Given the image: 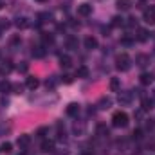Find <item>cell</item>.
Here are the masks:
<instances>
[{"label": "cell", "mask_w": 155, "mask_h": 155, "mask_svg": "<svg viewBox=\"0 0 155 155\" xmlns=\"http://www.w3.org/2000/svg\"><path fill=\"white\" fill-rule=\"evenodd\" d=\"M130 65H132V60H130V56H128V54H124V52H123V54H119V56L116 58V67L119 69V71H123V72H124V71H128V69H130Z\"/></svg>", "instance_id": "obj_2"}, {"label": "cell", "mask_w": 155, "mask_h": 155, "mask_svg": "<svg viewBox=\"0 0 155 155\" xmlns=\"http://www.w3.org/2000/svg\"><path fill=\"white\" fill-rule=\"evenodd\" d=\"M110 90H112V92H117V90H119V79H117V78H112V79H110Z\"/></svg>", "instance_id": "obj_22"}, {"label": "cell", "mask_w": 155, "mask_h": 155, "mask_svg": "<svg viewBox=\"0 0 155 155\" xmlns=\"http://www.w3.org/2000/svg\"><path fill=\"white\" fill-rule=\"evenodd\" d=\"M137 61H139V65H146V63H144V61H146V56H143V54L137 56Z\"/></svg>", "instance_id": "obj_30"}, {"label": "cell", "mask_w": 155, "mask_h": 155, "mask_svg": "<svg viewBox=\"0 0 155 155\" xmlns=\"http://www.w3.org/2000/svg\"><path fill=\"white\" fill-rule=\"evenodd\" d=\"M121 43H123V45H132V43H134V40L126 36V38H123V40H121Z\"/></svg>", "instance_id": "obj_29"}, {"label": "cell", "mask_w": 155, "mask_h": 155, "mask_svg": "<svg viewBox=\"0 0 155 155\" xmlns=\"http://www.w3.org/2000/svg\"><path fill=\"white\" fill-rule=\"evenodd\" d=\"M67 114L71 117H76L78 114H79V105H78V103H71V105L67 107Z\"/></svg>", "instance_id": "obj_8"}, {"label": "cell", "mask_w": 155, "mask_h": 155, "mask_svg": "<svg viewBox=\"0 0 155 155\" xmlns=\"http://www.w3.org/2000/svg\"><path fill=\"white\" fill-rule=\"evenodd\" d=\"M112 124L116 126V128H124V126H128V114L126 112H114V116H112Z\"/></svg>", "instance_id": "obj_1"}, {"label": "cell", "mask_w": 155, "mask_h": 155, "mask_svg": "<svg viewBox=\"0 0 155 155\" xmlns=\"http://www.w3.org/2000/svg\"><path fill=\"white\" fill-rule=\"evenodd\" d=\"M38 2H45V0H38Z\"/></svg>", "instance_id": "obj_35"}, {"label": "cell", "mask_w": 155, "mask_h": 155, "mask_svg": "<svg viewBox=\"0 0 155 155\" xmlns=\"http://www.w3.org/2000/svg\"><path fill=\"white\" fill-rule=\"evenodd\" d=\"M11 88H13V85H11L9 81H2V83H0V92H9Z\"/></svg>", "instance_id": "obj_21"}, {"label": "cell", "mask_w": 155, "mask_h": 155, "mask_svg": "<svg viewBox=\"0 0 155 155\" xmlns=\"http://www.w3.org/2000/svg\"><path fill=\"white\" fill-rule=\"evenodd\" d=\"M110 105H112L110 97H101L99 99V108H110Z\"/></svg>", "instance_id": "obj_17"}, {"label": "cell", "mask_w": 155, "mask_h": 155, "mask_svg": "<svg viewBox=\"0 0 155 155\" xmlns=\"http://www.w3.org/2000/svg\"><path fill=\"white\" fill-rule=\"evenodd\" d=\"M78 15H79V16H90V15H92V5H90V4H81V5H78Z\"/></svg>", "instance_id": "obj_3"}, {"label": "cell", "mask_w": 155, "mask_h": 155, "mask_svg": "<svg viewBox=\"0 0 155 155\" xmlns=\"http://www.w3.org/2000/svg\"><path fill=\"white\" fill-rule=\"evenodd\" d=\"M67 45H69V49H76V47H78L76 38H74V36H71V38L67 40Z\"/></svg>", "instance_id": "obj_23"}, {"label": "cell", "mask_w": 155, "mask_h": 155, "mask_svg": "<svg viewBox=\"0 0 155 155\" xmlns=\"http://www.w3.org/2000/svg\"><path fill=\"white\" fill-rule=\"evenodd\" d=\"M152 81H153V74H150V72L141 74V83H143V85H150Z\"/></svg>", "instance_id": "obj_14"}, {"label": "cell", "mask_w": 155, "mask_h": 155, "mask_svg": "<svg viewBox=\"0 0 155 155\" xmlns=\"http://www.w3.org/2000/svg\"><path fill=\"white\" fill-rule=\"evenodd\" d=\"M47 132H49V130H47L45 126H41V128H38V132H36V135H38V137H45V134H47Z\"/></svg>", "instance_id": "obj_26"}, {"label": "cell", "mask_w": 155, "mask_h": 155, "mask_svg": "<svg viewBox=\"0 0 155 155\" xmlns=\"http://www.w3.org/2000/svg\"><path fill=\"white\" fill-rule=\"evenodd\" d=\"M33 56L35 58H43L45 56V47H41V45L40 47H35L33 49Z\"/></svg>", "instance_id": "obj_15"}, {"label": "cell", "mask_w": 155, "mask_h": 155, "mask_svg": "<svg viewBox=\"0 0 155 155\" xmlns=\"http://www.w3.org/2000/svg\"><path fill=\"white\" fill-rule=\"evenodd\" d=\"M60 65H61V69H71V65H72L71 56H61L60 58Z\"/></svg>", "instance_id": "obj_10"}, {"label": "cell", "mask_w": 155, "mask_h": 155, "mask_svg": "<svg viewBox=\"0 0 155 155\" xmlns=\"http://www.w3.org/2000/svg\"><path fill=\"white\" fill-rule=\"evenodd\" d=\"M0 150H2V152H5V153H9V152H11V143H4Z\"/></svg>", "instance_id": "obj_27"}, {"label": "cell", "mask_w": 155, "mask_h": 155, "mask_svg": "<svg viewBox=\"0 0 155 155\" xmlns=\"http://www.w3.org/2000/svg\"><path fill=\"white\" fill-rule=\"evenodd\" d=\"M41 40H43V43H45V45H49V43H52V36H51V35H43V36H41Z\"/></svg>", "instance_id": "obj_25"}, {"label": "cell", "mask_w": 155, "mask_h": 155, "mask_svg": "<svg viewBox=\"0 0 155 155\" xmlns=\"http://www.w3.org/2000/svg\"><path fill=\"white\" fill-rule=\"evenodd\" d=\"M117 7L121 11H128L132 7V0H117Z\"/></svg>", "instance_id": "obj_13"}, {"label": "cell", "mask_w": 155, "mask_h": 155, "mask_svg": "<svg viewBox=\"0 0 155 155\" xmlns=\"http://www.w3.org/2000/svg\"><path fill=\"white\" fill-rule=\"evenodd\" d=\"M16 144H18L20 148H27V146L31 144V135H27V134L20 135V137H18V141H16Z\"/></svg>", "instance_id": "obj_5"}, {"label": "cell", "mask_w": 155, "mask_h": 155, "mask_svg": "<svg viewBox=\"0 0 155 155\" xmlns=\"http://www.w3.org/2000/svg\"><path fill=\"white\" fill-rule=\"evenodd\" d=\"M25 85H27V88H31V90H35V88H38L40 81H38V78H33V76H29V78H27V81H25Z\"/></svg>", "instance_id": "obj_9"}, {"label": "cell", "mask_w": 155, "mask_h": 155, "mask_svg": "<svg viewBox=\"0 0 155 155\" xmlns=\"http://www.w3.org/2000/svg\"><path fill=\"white\" fill-rule=\"evenodd\" d=\"M15 25L18 27V29H27L31 24H29V18H25V16H22V18H16V22H15Z\"/></svg>", "instance_id": "obj_7"}, {"label": "cell", "mask_w": 155, "mask_h": 155, "mask_svg": "<svg viewBox=\"0 0 155 155\" xmlns=\"http://www.w3.org/2000/svg\"><path fill=\"white\" fill-rule=\"evenodd\" d=\"M76 76L78 78H88V69L83 65V67H78L76 69Z\"/></svg>", "instance_id": "obj_16"}, {"label": "cell", "mask_w": 155, "mask_h": 155, "mask_svg": "<svg viewBox=\"0 0 155 155\" xmlns=\"http://www.w3.org/2000/svg\"><path fill=\"white\" fill-rule=\"evenodd\" d=\"M52 150H54V143H52V141H43V143H41V152L51 153Z\"/></svg>", "instance_id": "obj_12"}, {"label": "cell", "mask_w": 155, "mask_h": 155, "mask_svg": "<svg viewBox=\"0 0 155 155\" xmlns=\"http://www.w3.org/2000/svg\"><path fill=\"white\" fill-rule=\"evenodd\" d=\"M134 137H135V139H141V137H143V132H141V130H135V132H134Z\"/></svg>", "instance_id": "obj_31"}, {"label": "cell", "mask_w": 155, "mask_h": 155, "mask_svg": "<svg viewBox=\"0 0 155 155\" xmlns=\"http://www.w3.org/2000/svg\"><path fill=\"white\" fill-rule=\"evenodd\" d=\"M61 79H63V83H72V78H71V76H67V74H65V76L61 78Z\"/></svg>", "instance_id": "obj_32"}, {"label": "cell", "mask_w": 155, "mask_h": 155, "mask_svg": "<svg viewBox=\"0 0 155 155\" xmlns=\"http://www.w3.org/2000/svg\"><path fill=\"white\" fill-rule=\"evenodd\" d=\"M130 101H132V92H123V94H119V103L128 105Z\"/></svg>", "instance_id": "obj_11"}, {"label": "cell", "mask_w": 155, "mask_h": 155, "mask_svg": "<svg viewBox=\"0 0 155 155\" xmlns=\"http://www.w3.org/2000/svg\"><path fill=\"white\" fill-rule=\"evenodd\" d=\"M123 25H124V18H121V16L112 18V27H123Z\"/></svg>", "instance_id": "obj_18"}, {"label": "cell", "mask_w": 155, "mask_h": 155, "mask_svg": "<svg viewBox=\"0 0 155 155\" xmlns=\"http://www.w3.org/2000/svg\"><path fill=\"white\" fill-rule=\"evenodd\" d=\"M2 5H4V0H0V9H2Z\"/></svg>", "instance_id": "obj_34"}, {"label": "cell", "mask_w": 155, "mask_h": 155, "mask_svg": "<svg viewBox=\"0 0 155 155\" xmlns=\"http://www.w3.org/2000/svg\"><path fill=\"white\" fill-rule=\"evenodd\" d=\"M144 22H148V24H155V5L152 7H148L146 11H144Z\"/></svg>", "instance_id": "obj_4"}, {"label": "cell", "mask_w": 155, "mask_h": 155, "mask_svg": "<svg viewBox=\"0 0 155 155\" xmlns=\"http://www.w3.org/2000/svg\"><path fill=\"white\" fill-rule=\"evenodd\" d=\"M11 43H13V45L20 43V36H13V38H11Z\"/></svg>", "instance_id": "obj_33"}, {"label": "cell", "mask_w": 155, "mask_h": 155, "mask_svg": "<svg viewBox=\"0 0 155 155\" xmlns=\"http://www.w3.org/2000/svg\"><path fill=\"white\" fill-rule=\"evenodd\" d=\"M137 40H139V41H146V40H148V31H146V29H139V31H137Z\"/></svg>", "instance_id": "obj_19"}, {"label": "cell", "mask_w": 155, "mask_h": 155, "mask_svg": "<svg viewBox=\"0 0 155 155\" xmlns=\"http://www.w3.org/2000/svg\"><path fill=\"white\" fill-rule=\"evenodd\" d=\"M97 132H99L101 135H108V128H107L105 124H99V126H97Z\"/></svg>", "instance_id": "obj_24"}, {"label": "cell", "mask_w": 155, "mask_h": 155, "mask_svg": "<svg viewBox=\"0 0 155 155\" xmlns=\"http://www.w3.org/2000/svg\"><path fill=\"white\" fill-rule=\"evenodd\" d=\"M96 47H97V40H96V36H87V38H85V49L92 51V49H96Z\"/></svg>", "instance_id": "obj_6"}, {"label": "cell", "mask_w": 155, "mask_h": 155, "mask_svg": "<svg viewBox=\"0 0 155 155\" xmlns=\"http://www.w3.org/2000/svg\"><path fill=\"white\" fill-rule=\"evenodd\" d=\"M152 108H153V101H152V99H143V110L148 112V110H152Z\"/></svg>", "instance_id": "obj_20"}, {"label": "cell", "mask_w": 155, "mask_h": 155, "mask_svg": "<svg viewBox=\"0 0 155 155\" xmlns=\"http://www.w3.org/2000/svg\"><path fill=\"white\" fill-rule=\"evenodd\" d=\"M7 27H9V22H5V20H2V22H0V33H2V31H5Z\"/></svg>", "instance_id": "obj_28"}]
</instances>
